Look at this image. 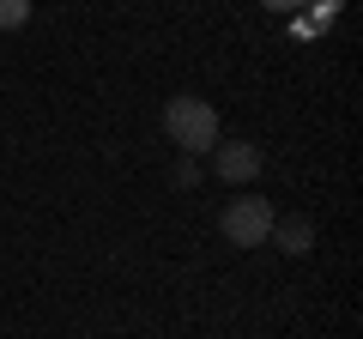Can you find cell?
I'll use <instances>...</instances> for the list:
<instances>
[{
  "label": "cell",
  "mask_w": 363,
  "mask_h": 339,
  "mask_svg": "<svg viewBox=\"0 0 363 339\" xmlns=\"http://www.w3.org/2000/svg\"><path fill=\"white\" fill-rule=\"evenodd\" d=\"M272 230H279V248H285V255H309V248H315L309 218H285V224H272Z\"/></svg>",
  "instance_id": "277c9868"
},
{
  "label": "cell",
  "mask_w": 363,
  "mask_h": 339,
  "mask_svg": "<svg viewBox=\"0 0 363 339\" xmlns=\"http://www.w3.org/2000/svg\"><path fill=\"white\" fill-rule=\"evenodd\" d=\"M30 25V0H0V30H25Z\"/></svg>",
  "instance_id": "5b68a950"
},
{
  "label": "cell",
  "mask_w": 363,
  "mask_h": 339,
  "mask_svg": "<svg viewBox=\"0 0 363 339\" xmlns=\"http://www.w3.org/2000/svg\"><path fill=\"white\" fill-rule=\"evenodd\" d=\"M212 170H218L224 182H255V176H260V152H255V145H242V140L212 145Z\"/></svg>",
  "instance_id": "3957f363"
},
{
  "label": "cell",
  "mask_w": 363,
  "mask_h": 339,
  "mask_svg": "<svg viewBox=\"0 0 363 339\" xmlns=\"http://www.w3.org/2000/svg\"><path fill=\"white\" fill-rule=\"evenodd\" d=\"M164 133L182 152H212L218 145V109L206 97H169L164 104Z\"/></svg>",
  "instance_id": "6da1fadb"
},
{
  "label": "cell",
  "mask_w": 363,
  "mask_h": 339,
  "mask_svg": "<svg viewBox=\"0 0 363 339\" xmlns=\"http://www.w3.org/2000/svg\"><path fill=\"white\" fill-rule=\"evenodd\" d=\"M218 224H224V236H230L236 248H255V243H267V236H272V224H279V218H272V206L260 194H242V200L224 206Z\"/></svg>",
  "instance_id": "7a4b0ae2"
}]
</instances>
